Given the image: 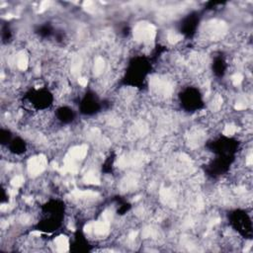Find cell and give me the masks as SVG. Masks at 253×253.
I'll return each instance as SVG.
<instances>
[{
    "mask_svg": "<svg viewBox=\"0 0 253 253\" xmlns=\"http://www.w3.org/2000/svg\"><path fill=\"white\" fill-rule=\"evenodd\" d=\"M155 30L154 26L146 23H140L134 30V36L137 41L140 42H151L154 39Z\"/></svg>",
    "mask_w": 253,
    "mask_h": 253,
    "instance_id": "obj_1",
    "label": "cell"
},
{
    "mask_svg": "<svg viewBox=\"0 0 253 253\" xmlns=\"http://www.w3.org/2000/svg\"><path fill=\"white\" fill-rule=\"evenodd\" d=\"M242 79H243V77H242V75L240 73H236L232 76V82H233L234 85H238V84H240Z\"/></svg>",
    "mask_w": 253,
    "mask_h": 253,
    "instance_id": "obj_11",
    "label": "cell"
},
{
    "mask_svg": "<svg viewBox=\"0 0 253 253\" xmlns=\"http://www.w3.org/2000/svg\"><path fill=\"white\" fill-rule=\"evenodd\" d=\"M84 182H86L87 184H96V185L100 184L99 178L97 177L95 173H93V172H89V173H87L85 176H84Z\"/></svg>",
    "mask_w": 253,
    "mask_h": 253,
    "instance_id": "obj_6",
    "label": "cell"
},
{
    "mask_svg": "<svg viewBox=\"0 0 253 253\" xmlns=\"http://www.w3.org/2000/svg\"><path fill=\"white\" fill-rule=\"evenodd\" d=\"M55 243L56 245V250L59 252H65L68 250V239L66 236H59L56 238Z\"/></svg>",
    "mask_w": 253,
    "mask_h": 253,
    "instance_id": "obj_4",
    "label": "cell"
},
{
    "mask_svg": "<svg viewBox=\"0 0 253 253\" xmlns=\"http://www.w3.org/2000/svg\"><path fill=\"white\" fill-rule=\"evenodd\" d=\"M87 154V146H78L73 147L72 149H70L68 155L66 156V158H68L70 160H79L85 157V155Z\"/></svg>",
    "mask_w": 253,
    "mask_h": 253,
    "instance_id": "obj_3",
    "label": "cell"
},
{
    "mask_svg": "<svg viewBox=\"0 0 253 253\" xmlns=\"http://www.w3.org/2000/svg\"><path fill=\"white\" fill-rule=\"evenodd\" d=\"M136 236H137V232H134V231H133L130 234V238L131 239H134V238H136Z\"/></svg>",
    "mask_w": 253,
    "mask_h": 253,
    "instance_id": "obj_15",
    "label": "cell"
},
{
    "mask_svg": "<svg viewBox=\"0 0 253 253\" xmlns=\"http://www.w3.org/2000/svg\"><path fill=\"white\" fill-rule=\"evenodd\" d=\"M235 109L236 110H243V109H245V105L242 103H237L236 105H235Z\"/></svg>",
    "mask_w": 253,
    "mask_h": 253,
    "instance_id": "obj_13",
    "label": "cell"
},
{
    "mask_svg": "<svg viewBox=\"0 0 253 253\" xmlns=\"http://www.w3.org/2000/svg\"><path fill=\"white\" fill-rule=\"evenodd\" d=\"M181 40V36L178 35L176 33H170L168 35V41L170 44H176L177 42H179Z\"/></svg>",
    "mask_w": 253,
    "mask_h": 253,
    "instance_id": "obj_8",
    "label": "cell"
},
{
    "mask_svg": "<svg viewBox=\"0 0 253 253\" xmlns=\"http://www.w3.org/2000/svg\"><path fill=\"white\" fill-rule=\"evenodd\" d=\"M23 182H24V178H23L22 176H16V177H14L12 179L11 185H12L13 187L17 188V187L21 186V185L23 184Z\"/></svg>",
    "mask_w": 253,
    "mask_h": 253,
    "instance_id": "obj_9",
    "label": "cell"
},
{
    "mask_svg": "<svg viewBox=\"0 0 253 253\" xmlns=\"http://www.w3.org/2000/svg\"><path fill=\"white\" fill-rule=\"evenodd\" d=\"M78 82L81 86H86L88 81H87V78H85V77H80V78L78 79Z\"/></svg>",
    "mask_w": 253,
    "mask_h": 253,
    "instance_id": "obj_12",
    "label": "cell"
},
{
    "mask_svg": "<svg viewBox=\"0 0 253 253\" xmlns=\"http://www.w3.org/2000/svg\"><path fill=\"white\" fill-rule=\"evenodd\" d=\"M17 65L21 70H25L28 66V57L25 55V53H21L18 56V59H17Z\"/></svg>",
    "mask_w": 253,
    "mask_h": 253,
    "instance_id": "obj_5",
    "label": "cell"
},
{
    "mask_svg": "<svg viewBox=\"0 0 253 253\" xmlns=\"http://www.w3.org/2000/svg\"><path fill=\"white\" fill-rule=\"evenodd\" d=\"M235 131H236V128L232 126V125H229V126L225 127V129L224 131V134H225V136H232V134H235Z\"/></svg>",
    "mask_w": 253,
    "mask_h": 253,
    "instance_id": "obj_10",
    "label": "cell"
},
{
    "mask_svg": "<svg viewBox=\"0 0 253 253\" xmlns=\"http://www.w3.org/2000/svg\"><path fill=\"white\" fill-rule=\"evenodd\" d=\"M246 163L248 165H251L252 164V154H249L248 157L246 158Z\"/></svg>",
    "mask_w": 253,
    "mask_h": 253,
    "instance_id": "obj_14",
    "label": "cell"
},
{
    "mask_svg": "<svg viewBox=\"0 0 253 253\" xmlns=\"http://www.w3.org/2000/svg\"><path fill=\"white\" fill-rule=\"evenodd\" d=\"M47 162H48L47 161V157L43 154H40L39 156L32 157L28 162L29 173L33 175V176H36V175L42 173L44 169H45Z\"/></svg>",
    "mask_w": 253,
    "mask_h": 253,
    "instance_id": "obj_2",
    "label": "cell"
},
{
    "mask_svg": "<svg viewBox=\"0 0 253 253\" xmlns=\"http://www.w3.org/2000/svg\"><path fill=\"white\" fill-rule=\"evenodd\" d=\"M104 68V60L101 57H98L95 60V65H94V71H95V74H100L102 72V70Z\"/></svg>",
    "mask_w": 253,
    "mask_h": 253,
    "instance_id": "obj_7",
    "label": "cell"
}]
</instances>
